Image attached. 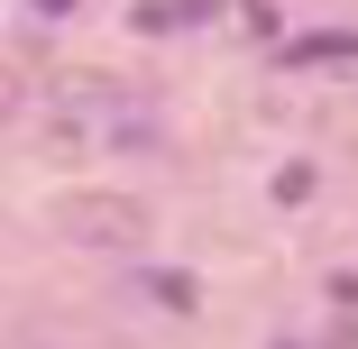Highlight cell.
I'll return each instance as SVG.
<instances>
[{
  "instance_id": "obj_1",
  "label": "cell",
  "mask_w": 358,
  "mask_h": 349,
  "mask_svg": "<svg viewBox=\"0 0 358 349\" xmlns=\"http://www.w3.org/2000/svg\"><path fill=\"white\" fill-rule=\"evenodd\" d=\"M55 230L83 239V248H138V239H148V212L120 202V193H64L55 202Z\"/></svg>"
},
{
  "instance_id": "obj_2",
  "label": "cell",
  "mask_w": 358,
  "mask_h": 349,
  "mask_svg": "<svg viewBox=\"0 0 358 349\" xmlns=\"http://www.w3.org/2000/svg\"><path fill=\"white\" fill-rule=\"evenodd\" d=\"M0 349H46V340H0Z\"/></svg>"
},
{
  "instance_id": "obj_3",
  "label": "cell",
  "mask_w": 358,
  "mask_h": 349,
  "mask_svg": "<svg viewBox=\"0 0 358 349\" xmlns=\"http://www.w3.org/2000/svg\"><path fill=\"white\" fill-rule=\"evenodd\" d=\"M37 10H74V0H37Z\"/></svg>"
}]
</instances>
